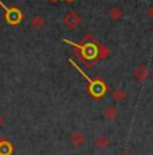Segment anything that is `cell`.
<instances>
[{"mask_svg":"<svg viewBox=\"0 0 153 155\" xmlns=\"http://www.w3.org/2000/svg\"><path fill=\"white\" fill-rule=\"evenodd\" d=\"M63 42L71 45L75 47L74 54L78 57V59L82 64L86 65L87 69H93V66L101 59H105L109 55V49L104 45L98 43L92 34H87L83 43L78 45L69 39H63Z\"/></svg>","mask_w":153,"mask_h":155,"instance_id":"obj_1","label":"cell"},{"mask_svg":"<svg viewBox=\"0 0 153 155\" xmlns=\"http://www.w3.org/2000/svg\"><path fill=\"white\" fill-rule=\"evenodd\" d=\"M69 61L71 62L73 66H74L75 69L78 70L79 73H81L82 76L85 77V78H86V81H87V88H86V89H87V92L90 93V96L94 97V99H99V97H102L105 93H106V92H108V85L105 84V82L102 81L101 78H94V80L90 78V77H87L86 74H85V71L82 70L81 68H79L71 58H70Z\"/></svg>","mask_w":153,"mask_h":155,"instance_id":"obj_2","label":"cell"},{"mask_svg":"<svg viewBox=\"0 0 153 155\" xmlns=\"http://www.w3.org/2000/svg\"><path fill=\"white\" fill-rule=\"evenodd\" d=\"M0 7H3V10L5 11V20H7V23L15 26V25H19V23L22 22L23 14H22V11H20V10L14 8V7L8 8L7 5L2 2V0H0Z\"/></svg>","mask_w":153,"mask_h":155,"instance_id":"obj_3","label":"cell"},{"mask_svg":"<svg viewBox=\"0 0 153 155\" xmlns=\"http://www.w3.org/2000/svg\"><path fill=\"white\" fill-rule=\"evenodd\" d=\"M82 19L75 11H69V12L64 14L63 16V25L66 26L69 30H75L81 26Z\"/></svg>","mask_w":153,"mask_h":155,"instance_id":"obj_4","label":"cell"},{"mask_svg":"<svg viewBox=\"0 0 153 155\" xmlns=\"http://www.w3.org/2000/svg\"><path fill=\"white\" fill-rule=\"evenodd\" d=\"M67 140H69V143L73 146V147L78 148V147H82V146L85 144V142H86V136H85V134L81 132V131H75V132L70 134L69 138H67Z\"/></svg>","mask_w":153,"mask_h":155,"instance_id":"obj_5","label":"cell"},{"mask_svg":"<svg viewBox=\"0 0 153 155\" xmlns=\"http://www.w3.org/2000/svg\"><path fill=\"white\" fill-rule=\"evenodd\" d=\"M133 77L137 82H145L149 78V69L146 65H140L133 71Z\"/></svg>","mask_w":153,"mask_h":155,"instance_id":"obj_6","label":"cell"},{"mask_svg":"<svg viewBox=\"0 0 153 155\" xmlns=\"http://www.w3.org/2000/svg\"><path fill=\"white\" fill-rule=\"evenodd\" d=\"M126 97H128V93H126L125 89H122V88H117L111 92V99L118 104L123 103V101L126 100Z\"/></svg>","mask_w":153,"mask_h":155,"instance_id":"obj_7","label":"cell"},{"mask_svg":"<svg viewBox=\"0 0 153 155\" xmlns=\"http://www.w3.org/2000/svg\"><path fill=\"white\" fill-rule=\"evenodd\" d=\"M104 116L110 121H114L118 117V108L114 105H108L104 111Z\"/></svg>","mask_w":153,"mask_h":155,"instance_id":"obj_8","label":"cell"},{"mask_svg":"<svg viewBox=\"0 0 153 155\" xmlns=\"http://www.w3.org/2000/svg\"><path fill=\"white\" fill-rule=\"evenodd\" d=\"M122 16H123V11H122V8L118 7V5H113V7L109 10V18H110L111 20H114V22L121 20Z\"/></svg>","mask_w":153,"mask_h":155,"instance_id":"obj_9","label":"cell"},{"mask_svg":"<svg viewBox=\"0 0 153 155\" xmlns=\"http://www.w3.org/2000/svg\"><path fill=\"white\" fill-rule=\"evenodd\" d=\"M110 146V139L108 136H99V138L95 139V147L99 148V150H105Z\"/></svg>","mask_w":153,"mask_h":155,"instance_id":"obj_10","label":"cell"},{"mask_svg":"<svg viewBox=\"0 0 153 155\" xmlns=\"http://www.w3.org/2000/svg\"><path fill=\"white\" fill-rule=\"evenodd\" d=\"M12 154V146L10 142H0V155H11Z\"/></svg>","mask_w":153,"mask_h":155,"instance_id":"obj_11","label":"cell"},{"mask_svg":"<svg viewBox=\"0 0 153 155\" xmlns=\"http://www.w3.org/2000/svg\"><path fill=\"white\" fill-rule=\"evenodd\" d=\"M45 25V19L42 16H34L31 19V26L34 28H42Z\"/></svg>","mask_w":153,"mask_h":155,"instance_id":"obj_12","label":"cell"},{"mask_svg":"<svg viewBox=\"0 0 153 155\" xmlns=\"http://www.w3.org/2000/svg\"><path fill=\"white\" fill-rule=\"evenodd\" d=\"M148 14H149V16H151V18H152V20H153V5H152V7H151V8H149Z\"/></svg>","mask_w":153,"mask_h":155,"instance_id":"obj_13","label":"cell"},{"mask_svg":"<svg viewBox=\"0 0 153 155\" xmlns=\"http://www.w3.org/2000/svg\"><path fill=\"white\" fill-rule=\"evenodd\" d=\"M2 124H3V117L0 116V126H2Z\"/></svg>","mask_w":153,"mask_h":155,"instance_id":"obj_14","label":"cell"},{"mask_svg":"<svg viewBox=\"0 0 153 155\" xmlns=\"http://www.w3.org/2000/svg\"><path fill=\"white\" fill-rule=\"evenodd\" d=\"M122 155H133V154H130V153H125V154H122Z\"/></svg>","mask_w":153,"mask_h":155,"instance_id":"obj_15","label":"cell"},{"mask_svg":"<svg viewBox=\"0 0 153 155\" xmlns=\"http://www.w3.org/2000/svg\"><path fill=\"white\" fill-rule=\"evenodd\" d=\"M67 2H73V0H67Z\"/></svg>","mask_w":153,"mask_h":155,"instance_id":"obj_16","label":"cell"},{"mask_svg":"<svg viewBox=\"0 0 153 155\" xmlns=\"http://www.w3.org/2000/svg\"><path fill=\"white\" fill-rule=\"evenodd\" d=\"M52 2H55V0H52Z\"/></svg>","mask_w":153,"mask_h":155,"instance_id":"obj_17","label":"cell"}]
</instances>
